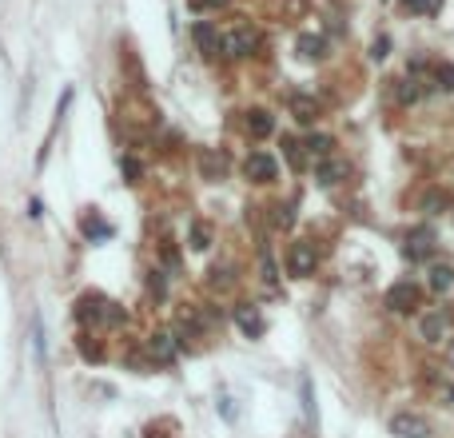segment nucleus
Wrapping results in <instances>:
<instances>
[{
    "mask_svg": "<svg viewBox=\"0 0 454 438\" xmlns=\"http://www.w3.org/2000/svg\"><path fill=\"white\" fill-rule=\"evenodd\" d=\"M76 315L84 319V323H92V327H120L123 319H128L123 315V307L112 303V299H104V295H84Z\"/></svg>",
    "mask_w": 454,
    "mask_h": 438,
    "instance_id": "f257e3e1",
    "label": "nucleus"
},
{
    "mask_svg": "<svg viewBox=\"0 0 454 438\" xmlns=\"http://www.w3.org/2000/svg\"><path fill=\"white\" fill-rule=\"evenodd\" d=\"M255 48H259V32L247 28V25L232 28V32L223 36V56H232V60H243V56H251Z\"/></svg>",
    "mask_w": 454,
    "mask_h": 438,
    "instance_id": "f03ea898",
    "label": "nucleus"
},
{
    "mask_svg": "<svg viewBox=\"0 0 454 438\" xmlns=\"http://www.w3.org/2000/svg\"><path fill=\"white\" fill-rule=\"evenodd\" d=\"M147 359L160 366H172L180 359V339H175L172 331H156V335H147Z\"/></svg>",
    "mask_w": 454,
    "mask_h": 438,
    "instance_id": "7ed1b4c3",
    "label": "nucleus"
},
{
    "mask_svg": "<svg viewBox=\"0 0 454 438\" xmlns=\"http://www.w3.org/2000/svg\"><path fill=\"white\" fill-rule=\"evenodd\" d=\"M315 267H319V255H315V247H311L307 239L291 244V251H287V271H291L295 279H307Z\"/></svg>",
    "mask_w": 454,
    "mask_h": 438,
    "instance_id": "20e7f679",
    "label": "nucleus"
},
{
    "mask_svg": "<svg viewBox=\"0 0 454 438\" xmlns=\"http://www.w3.org/2000/svg\"><path fill=\"white\" fill-rule=\"evenodd\" d=\"M418 303H422V291H418L415 283H394L391 291H387V307L399 311V315H410Z\"/></svg>",
    "mask_w": 454,
    "mask_h": 438,
    "instance_id": "39448f33",
    "label": "nucleus"
},
{
    "mask_svg": "<svg viewBox=\"0 0 454 438\" xmlns=\"http://www.w3.org/2000/svg\"><path fill=\"white\" fill-rule=\"evenodd\" d=\"M247 171V180H255V183H271L275 175H279V164H275V156H267V152H251L243 164Z\"/></svg>",
    "mask_w": 454,
    "mask_h": 438,
    "instance_id": "423d86ee",
    "label": "nucleus"
},
{
    "mask_svg": "<svg viewBox=\"0 0 454 438\" xmlns=\"http://www.w3.org/2000/svg\"><path fill=\"white\" fill-rule=\"evenodd\" d=\"M391 434H403V438H430V426L415 414H394L391 418Z\"/></svg>",
    "mask_w": 454,
    "mask_h": 438,
    "instance_id": "0eeeda50",
    "label": "nucleus"
},
{
    "mask_svg": "<svg viewBox=\"0 0 454 438\" xmlns=\"http://www.w3.org/2000/svg\"><path fill=\"white\" fill-rule=\"evenodd\" d=\"M235 323H239V331H243L247 339H259V335H263V315H259L251 303L235 307Z\"/></svg>",
    "mask_w": 454,
    "mask_h": 438,
    "instance_id": "6e6552de",
    "label": "nucleus"
},
{
    "mask_svg": "<svg viewBox=\"0 0 454 438\" xmlns=\"http://www.w3.org/2000/svg\"><path fill=\"white\" fill-rule=\"evenodd\" d=\"M192 36H196V44H199V52H203V56H220L223 40H220V32H215L208 20H199V25L192 28Z\"/></svg>",
    "mask_w": 454,
    "mask_h": 438,
    "instance_id": "1a4fd4ad",
    "label": "nucleus"
},
{
    "mask_svg": "<svg viewBox=\"0 0 454 438\" xmlns=\"http://www.w3.org/2000/svg\"><path fill=\"white\" fill-rule=\"evenodd\" d=\"M351 175V164L347 159H323L319 164V183H343Z\"/></svg>",
    "mask_w": 454,
    "mask_h": 438,
    "instance_id": "9d476101",
    "label": "nucleus"
},
{
    "mask_svg": "<svg viewBox=\"0 0 454 438\" xmlns=\"http://www.w3.org/2000/svg\"><path fill=\"white\" fill-rule=\"evenodd\" d=\"M247 132L255 135V140H263V135L275 132V120H271V112H247Z\"/></svg>",
    "mask_w": 454,
    "mask_h": 438,
    "instance_id": "9b49d317",
    "label": "nucleus"
},
{
    "mask_svg": "<svg viewBox=\"0 0 454 438\" xmlns=\"http://www.w3.org/2000/svg\"><path fill=\"white\" fill-rule=\"evenodd\" d=\"M291 112H295V120H299V124H315V120H319V104H315L311 96H295Z\"/></svg>",
    "mask_w": 454,
    "mask_h": 438,
    "instance_id": "f8f14e48",
    "label": "nucleus"
},
{
    "mask_svg": "<svg viewBox=\"0 0 454 438\" xmlns=\"http://www.w3.org/2000/svg\"><path fill=\"white\" fill-rule=\"evenodd\" d=\"M295 52H299V56H307V60H319L323 52H327V44H323V36H311V32H303V36L295 40Z\"/></svg>",
    "mask_w": 454,
    "mask_h": 438,
    "instance_id": "ddd939ff",
    "label": "nucleus"
},
{
    "mask_svg": "<svg viewBox=\"0 0 454 438\" xmlns=\"http://www.w3.org/2000/svg\"><path fill=\"white\" fill-rule=\"evenodd\" d=\"M430 287H434L439 295H450L454 291V267H446V263L430 267Z\"/></svg>",
    "mask_w": 454,
    "mask_h": 438,
    "instance_id": "4468645a",
    "label": "nucleus"
},
{
    "mask_svg": "<svg viewBox=\"0 0 454 438\" xmlns=\"http://www.w3.org/2000/svg\"><path fill=\"white\" fill-rule=\"evenodd\" d=\"M442 335H446V315H442V311L422 319V339L427 343H442Z\"/></svg>",
    "mask_w": 454,
    "mask_h": 438,
    "instance_id": "2eb2a0df",
    "label": "nucleus"
},
{
    "mask_svg": "<svg viewBox=\"0 0 454 438\" xmlns=\"http://www.w3.org/2000/svg\"><path fill=\"white\" fill-rule=\"evenodd\" d=\"M199 168H203V175H208V180H220L223 171H227V159L215 156V152H203V156H199Z\"/></svg>",
    "mask_w": 454,
    "mask_h": 438,
    "instance_id": "dca6fc26",
    "label": "nucleus"
},
{
    "mask_svg": "<svg viewBox=\"0 0 454 438\" xmlns=\"http://www.w3.org/2000/svg\"><path fill=\"white\" fill-rule=\"evenodd\" d=\"M430 247H434L430 232H415V235H410V244H406V255H410V259H422V255H430Z\"/></svg>",
    "mask_w": 454,
    "mask_h": 438,
    "instance_id": "f3484780",
    "label": "nucleus"
},
{
    "mask_svg": "<svg viewBox=\"0 0 454 438\" xmlns=\"http://www.w3.org/2000/svg\"><path fill=\"white\" fill-rule=\"evenodd\" d=\"M32 354H36V366H44V319H40V311H32Z\"/></svg>",
    "mask_w": 454,
    "mask_h": 438,
    "instance_id": "a211bd4d",
    "label": "nucleus"
},
{
    "mask_svg": "<svg viewBox=\"0 0 454 438\" xmlns=\"http://www.w3.org/2000/svg\"><path fill=\"white\" fill-rule=\"evenodd\" d=\"M84 235H88V239H108V235H112V223H104V219L92 211V215H84Z\"/></svg>",
    "mask_w": 454,
    "mask_h": 438,
    "instance_id": "6ab92c4d",
    "label": "nucleus"
},
{
    "mask_svg": "<svg viewBox=\"0 0 454 438\" xmlns=\"http://www.w3.org/2000/svg\"><path fill=\"white\" fill-rule=\"evenodd\" d=\"M434 88L454 92V64H434Z\"/></svg>",
    "mask_w": 454,
    "mask_h": 438,
    "instance_id": "aec40b11",
    "label": "nucleus"
},
{
    "mask_svg": "<svg viewBox=\"0 0 454 438\" xmlns=\"http://www.w3.org/2000/svg\"><path fill=\"white\" fill-rule=\"evenodd\" d=\"M303 147H307V156H315V159H327V156H331V140H327V135H311Z\"/></svg>",
    "mask_w": 454,
    "mask_h": 438,
    "instance_id": "412c9836",
    "label": "nucleus"
},
{
    "mask_svg": "<svg viewBox=\"0 0 454 438\" xmlns=\"http://www.w3.org/2000/svg\"><path fill=\"white\" fill-rule=\"evenodd\" d=\"M442 207H446V195H442L439 187H430V192L422 195V211H427V215H439Z\"/></svg>",
    "mask_w": 454,
    "mask_h": 438,
    "instance_id": "4be33fe9",
    "label": "nucleus"
},
{
    "mask_svg": "<svg viewBox=\"0 0 454 438\" xmlns=\"http://www.w3.org/2000/svg\"><path fill=\"white\" fill-rule=\"evenodd\" d=\"M299 387H303V411H307V418L315 423V390H311V378L303 375V383H299Z\"/></svg>",
    "mask_w": 454,
    "mask_h": 438,
    "instance_id": "5701e85b",
    "label": "nucleus"
},
{
    "mask_svg": "<svg viewBox=\"0 0 454 438\" xmlns=\"http://www.w3.org/2000/svg\"><path fill=\"white\" fill-rule=\"evenodd\" d=\"M418 100V84L415 80H399V104H415Z\"/></svg>",
    "mask_w": 454,
    "mask_h": 438,
    "instance_id": "b1692460",
    "label": "nucleus"
},
{
    "mask_svg": "<svg viewBox=\"0 0 454 438\" xmlns=\"http://www.w3.org/2000/svg\"><path fill=\"white\" fill-rule=\"evenodd\" d=\"M287 159H291L295 168H303V164H307V152H303V144H295V140H287Z\"/></svg>",
    "mask_w": 454,
    "mask_h": 438,
    "instance_id": "393cba45",
    "label": "nucleus"
},
{
    "mask_svg": "<svg viewBox=\"0 0 454 438\" xmlns=\"http://www.w3.org/2000/svg\"><path fill=\"white\" fill-rule=\"evenodd\" d=\"M120 171L128 175V183H135V180H140V164H135L132 156H128V159H120Z\"/></svg>",
    "mask_w": 454,
    "mask_h": 438,
    "instance_id": "a878e982",
    "label": "nucleus"
},
{
    "mask_svg": "<svg viewBox=\"0 0 454 438\" xmlns=\"http://www.w3.org/2000/svg\"><path fill=\"white\" fill-rule=\"evenodd\" d=\"M227 283H232L227 267H215V271H211V287H227Z\"/></svg>",
    "mask_w": 454,
    "mask_h": 438,
    "instance_id": "bb28decb",
    "label": "nucleus"
},
{
    "mask_svg": "<svg viewBox=\"0 0 454 438\" xmlns=\"http://www.w3.org/2000/svg\"><path fill=\"white\" fill-rule=\"evenodd\" d=\"M192 247H199V251L208 247V227H199V223H196V232H192Z\"/></svg>",
    "mask_w": 454,
    "mask_h": 438,
    "instance_id": "cd10ccee",
    "label": "nucleus"
},
{
    "mask_svg": "<svg viewBox=\"0 0 454 438\" xmlns=\"http://www.w3.org/2000/svg\"><path fill=\"white\" fill-rule=\"evenodd\" d=\"M263 283L275 287V263H271V255H263Z\"/></svg>",
    "mask_w": 454,
    "mask_h": 438,
    "instance_id": "c85d7f7f",
    "label": "nucleus"
},
{
    "mask_svg": "<svg viewBox=\"0 0 454 438\" xmlns=\"http://www.w3.org/2000/svg\"><path fill=\"white\" fill-rule=\"evenodd\" d=\"M291 223V207H275V227H287Z\"/></svg>",
    "mask_w": 454,
    "mask_h": 438,
    "instance_id": "c756f323",
    "label": "nucleus"
},
{
    "mask_svg": "<svg viewBox=\"0 0 454 438\" xmlns=\"http://www.w3.org/2000/svg\"><path fill=\"white\" fill-rule=\"evenodd\" d=\"M80 351H84V359H100V347H96V343H80Z\"/></svg>",
    "mask_w": 454,
    "mask_h": 438,
    "instance_id": "7c9ffc66",
    "label": "nucleus"
},
{
    "mask_svg": "<svg viewBox=\"0 0 454 438\" xmlns=\"http://www.w3.org/2000/svg\"><path fill=\"white\" fill-rule=\"evenodd\" d=\"M199 8H220V4H227V0H196Z\"/></svg>",
    "mask_w": 454,
    "mask_h": 438,
    "instance_id": "2f4dec72",
    "label": "nucleus"
},
{
    "mask_svg": "<svg viewBox=\"0 0 454 438\" xmlns=\"http://www.w3.org/2000/svg\"><path fill=\"white\" fill-rule=\"evenodd\" d=\"M450 363H454V347H450Z\"/></svg>",
    "mask_w": 454,
    "mask_h": 438,
    "instance_id": "473e14b6",
    "label": "nucleus"
}]
</instances>
